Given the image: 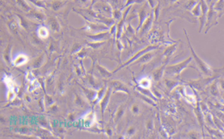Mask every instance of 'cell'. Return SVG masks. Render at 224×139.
<instances>
[{
  "label": "cell",
  "instance_id": "1",
  "mask_svg": "<svg viewBox=\"0 0 224 139\" xmlns=\"http://www.w3.org/2000/svg\"><path fill=\"white\" fill-rule=\"evenodd\" d=\"M185 34H186L187 36L188 46H189L190 52H191V56L192 58H193V59H194V61H195V62H196V65H197V67L199 68V69L201 71V72H202L204 75H206V76H212L213 73V69L205 62V61L203 60V59L196 54V52L194 49L193 46L191 45V43H190V39L188 38V35L187 34L186 31H185Z\"/></svg>",
  "mask_w": 224,
  "mask_h": 139
},
{
  "label": "cell",
  "instance_id": "2",
  "mask_svg": "<svg viewBox=\"0 0 224 139\" xmlns=\"http://www.w3.org/2000/svg\"><path fill=\"white\" fill-rule=\"evenodd\" d=\"M192 60H193V58L190 55V57H188L187 59H186L183 62L169 65L166 68V73H167L170 75H173V76L180 75L183 72V71L185 70L188 67V65L191 63Z\"/></svg>",
  "mask_w": 224,
  "mask_h": 139
},
{
  "label": "cell",
  "instance_id": "3",
  "mask_svg": "<svg viewBox=\"0 0 224 139\" xmlns=\"http://www.w3.org/2000/svg\"><path fill=\"white\" fill-rule=\"evenodd\" d=\"M214 5H215V3H211V4L209 5L210 6H209V10H208L207 16H206V26H207V28H206V33L211 28L212 26L217 23V21H216V18H217V11L215 10Z\"/></svg>",
  "mask_w": 224,
  "mask_h": 139
},
{
  "label": "cell",
  "instance_id": "4",
  "mask_svg": "<svg viewBox=\"0 0 224 139\" xmlns=\"http://www.w3.org/2000/svg\"><path fill=\"white\" fill-rule=\"evenodd\" d=\"M214 79H215V78H213V77L212 78L211 76H208V78H206V79L190 81V84L192 85V86H194V88H196V89H204L205 86L209 85L210 82H212Z\"/></svg>",
  "mask_w": 224,
  "mask_h": 139
},
{
  "label": "cell",
  "instance_id": "5",
  "mask_svg": "<svg viewBox=\"0 0 224 139\" xmlns=\"http://www.w3.org/2000/svg\"><path fill=\"white\" fill-rule=\"evenodd\" d=\"M192 13L194 15V16H196V17H198V18H200V16H202V6H201V3L199 2L197 5H196L195 7H194L193 9L191 10Z\"/></svg>",
  "mask_w": 224,
  "mask_h": 139
},
{
  "label": "cell",
  "instance_id": "6",
  "mask_svg": "<svg viewBox=\"0 0 224 139\" xmlns=\"http://www.w3.org/2000/svg\"><path fill=\"white\" fill-rule=\"evenodd\" d=\"M153 54L152 53H149V52L147 53H145L144 55H143L141 57H140L139 59H137V62L139 63H144L148 62L150 59H151L153 58Z\"/></svg>",
  "mask_w": 224,
  "mask_h": 139
},
{
  "label": "cell",
  "instance_id": "7",
  "mask_svg": "<svg viewBox=\"0 0 224 139\" xmlns=\"http://www.w3.org/2000/svg\"><path fill=\"white\" fill-rule=\"evenodd\" d=\"M27 61V57L25 55H19L15 59L14 63L16 65H23Z\"/></svg>",
  "mask_w": 224,
  "mask_h": 139
},
{
  "label": "cell",
  "instance_id": "8",
  "mask_svg": "<svg viewBox=\"0 0 224 139\" xmlns=\"http://www.w3.org/2000/svg\"><path fill=\"white\" fill-rule=\"evenodd\" d=\"M198 3H199V2H197V0H188L187 2H186V4H185V8H186L187 10L191 11Z\"/></svg>",
  "mask_w": 224,
  "mask_h": 139
},
{
  "label": "cell",
  "instance_id": "9",
  "mask_svg": "<svg viewBox=\"0 0 224 139\" xmlns=\"http://www.w3.org/2000/svg\"><path fill=\"white\" fill-rule=\"evenodd\" d=\"M38 35L41 37V38H47L48 35H49V31L45 27H41V28H38Z\"/></svg>",
  "mask_w": 224,
  "mask_h": 139
},
{
  "label": "cell",
  "instance_id": "10",
  "mask_svg": "<svg viewBox=\"0 0 224 139\" xmlns=\"http://www.w3.org/2000/svg\"><path fill=\"white\" fill-rule=\"evenodd\" d=\"M163 67H161L160 69L156 70L154 72H153V79H155L156 81H158L163 75V72H164V69H162Z\"/></svg>",
  "mask_w": 224,
  "mask_h": 139
},
{
  "label": "cell",
  "instance_id": "11",
  "mask_svg": "<svg viewBox=\"0 0 224 139\" xmlns=\"http://www.w3.org/2000/svg\"><path fill=\"white\" fill-rule=\"evenodd\" d=\"M139 84L141 87L147 89V88H149L150 85H151V81H150L149 79H148V78H144V79H141V82H139Z\"/></svg>",
  "mask_w": 224,
  "mask_h": 139
},
{
  "label": "cell",
  "instance_id": "12",
  "mask_svg": "<svg viewBox=\"0 0 224 139\" xmlns=\"http://www.w3.org/2000/svg\"><path fill=\"white\" fill-rule=\"evenodd\" d=\"M211 93H212V95H215V96H217L219 95L218 86H217V84L216 82H214L211 85Z\"/></svg>",
  "mask_w": 224,
  "mask_h": 139
},
{
  "label": "cell",
  "instance_id": "13",
  "mask_svg": "<svg viewBox=\"0 0 224 139\" xmlns=\"http://www.w3.org/2000/svg\"><path fill=\"white\" fill-rule=\"evenodd\" d=\"M51 21H52V22H51V27H52V28L55 31H58V29H59V24H58L57 21L55 20L53 18L51 19Z\"/></svg>",
  "mask_w": 224,
  "mask_h": 139
},
{
  "label": "cell",
  "instance_id": "14",
  "mask_svg": "<svg viewBox=\"0 0 224 139\" xmlns=\"http://www.w3.org/2000/svg\"><path fill=\"white\" fill-rule=\"evenodd\" d=\"M174 47H173V48H168V49H167L165 52V53H164V56L166 57V58H168V57L170 56V55L173 53V52L174 51Z\"/></svg>",
  "mask_w": 224,
  "mask_h": 139
},
{
  "label": "cell",
  "instance_id": "15",
  "mask_svg": "<svg viewBox=\"0 0 224 139\" xmlns=\"http://www.w3.org/2000/svg\"><path fill=\"white\" fill-rule=\"evenodd\" d=\"M218 85L220 87V89H222L223 90H224V78L219 79Z\"/></svg>",
  "mask_w": 224,
  "mask_h": 139
},
{
  "label": "cell",
  "instance_id": "16",
  "mask_svg": "<svg viewBox=\"0 0 224 139\" xmlns=\"http://www.w3.org/2000/svg\"><path fill=\"white\" fill-rule=\"evenodd\" d=\"M177 84V82H173V81H167L166 82V85L167 87H174L175 86V85Z\"/></svg>",
  "mask_w": 224,
  "mask_h": 139
},
{
  "label": "cell",
  "instance_id": "17",
  "mask_svg": "<svg viewBox=\"0 0 224 139\" xmlns=\"http://www.w3.org/2000/svg\"><path fill=\"white\" fill-rule=\"evenodd\" d=\"M132 111L135 114H138L139 113V108L137 107V105H134L132 107Z\"/></svg>",
  "mask_w": 224,
  "mask_h": 139
},
{
  "label": "cell",
  "instance_id": "18",
  "mask_svg": "<svg viewBox=\"0 0 224 139\" xmlns=\"http://www.w3.org/2000/svg\"><path fill=\"white\" fill-rule=\"evenodd\" d=\"M177 0H170V2H177Z\"/></svg>",
  "mask_w": 224,
  "mask_h": 139
},
{
  "label": "cell",
  "instance_id": "19",
  "mask_svg": "<svg viewBox=\"0 0 224 139\" xmlns=\"http://www.w3.org/2000/svg\"><path fill=\"white\" fill-rule=\"evenodd\" d=\"M223 99H224V95H223Z\"/></svg>",
  "mask_w": 224,
  "mask_h": 139
}]
</instances>
